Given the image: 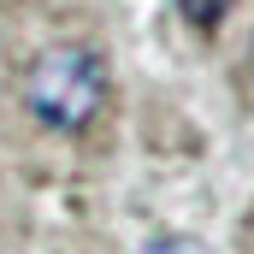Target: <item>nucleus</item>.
Segmentation results:
<instances>
[{
  "label": "nucleus",
  "mask_w": 254,
  "mask_h": 254,
  "mask_svg": "<svg viewBox=\"0 0 254 254\" xmlns=\"http://www.w3.org/2000/svg\"><path fill=\"white\" fill-rule=\"evenodd\" d=\"M24 101L48 130H89L101 119V107H107V60L95 48H83V42L48 48L30 65Z\"/></svg>",
  "instance_id": "obj_1"
},
{
  "label": "nucleus",
  "mask_w": 254,
  "mask_h": 254,
  "mask_svg": "<svg viewBox=\"0 0 254 254\" xmlns=\"http://www.w3.org/2000/svg\"><path fill=\"white\" fill-rule=\"evenodd\" d=\"M225 6H231V0H178V12L190 18L195 30H219V24H225Z\"/></svg>",
  "instance_id": "obj_2"
},
{
  "label": "nucleus",
  "mask_w": 254,
  "mask_h": 254,
  "mask_svg": "<svg viewBox=\"0 0 254 254\" xmlns=\"http://www.w3.org/2000/svg\"><path fill=\"white\" fill-rule=\"evenodd\" d=\"M142 254H207V249H201L195 237H154Z\"/></svg>",
  "instance_id": "obj_3"
}]
</instances>
